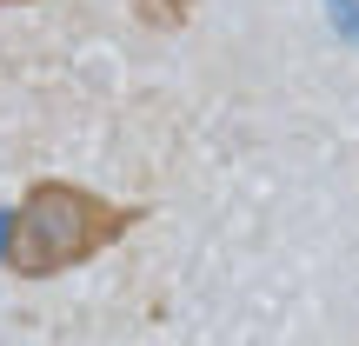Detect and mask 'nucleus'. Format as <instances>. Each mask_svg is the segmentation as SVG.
I'll return each instance as SVG.
<instances>
[{
  "label": "nucleus",
  "mask_w": 359,
  "mask_h": 346,
  "mask_svg": "<svg viewBox=\"0 0 359 346\" xmlns=\"http://www.w3.org/2000/svg\"><path fill=\"white\" fill-rule=\"evenodd\" d=\"M133 220H147V206H120L80 180H34L20 206L7 213L0 260L13 280H53V273H74L100 260L107 246H120Z\"/></svg>",
  "instance_id": "obj_1"
},
{
  "label": "nucleus",
  "mask_w": 359,
  "mask_h": 346,
  "mask_svg": "<svg viewBox=\"0 0 359 346\" xmlns=\"http://www.w3.org/2000/svg\"><path fill=\"white\" fill-rule=\"evenodd\" d=\"M133 13H140L147 27H187V13H193V0H133Z\"/></svg>",
  "instance_id": "obj_2"
},
{
  "label": "nucleus",
  "mask_w": 359,
  "mask_h": 346,
  "mask_svg": "<svg viewBox=\"0 0 359 346\" xmlns=\"http://www.w3.org/2000/svg\"><path fill=\"white\" fill-rule=\"evenodd\" d=\"M0 7H27V0H0Z\"/></svg>",
  "instance_id": "obj_3"
}]
</instances>
